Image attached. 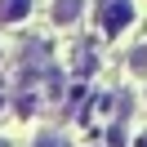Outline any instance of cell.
Here are the masks:
<instances>
[{"mask_svg":"<svg viewBox=\"0 0 147 147\" xmlns=\"http://www.w3.org/2000/svg\"><path fill=\"white\" fill-rule=\"evenodd\" d=\"M129 22H134V0H98V27L107 36L125 31Z\"/></svg>","mask_w":147,"mask_h":147,"instance_id":"cell-1","label":"cell"},{"mask_svg":"<svg viewBox=\"0 0 147 147\" xmlns=\"http://www.w3.org/2000/svg\"><path fill=\"white\" fill-rule=\"evenodd\" d=\"M80 13H85V0H54V5H49V18H54L58 27H71Z\"/></svg>","mask_w":147,"mask_h":147,"instance_id":"cell-2","label":"cell"},{"mask_svg":"<svg viewBox=\"0 0 147 147\" xmlns=\"http://www.w3.org/2000/svg\"><path fill=\"white\" fill-rule=\"evenodd\" d=\"M31 13V0H0V27L5 22H22Z\"/></svg>","mask_w":147,"mask_h":147,"instance_id":"cell-3","label":"cell"},{"mask_svg":"<svg viewBox=\"0 0 147 147\" xmlns=\"http://www.w3.org/2000/svg\"><path fill=\"white\" fill-rule=\"evenodd\" d=\"M31 147H67V143H63V138H54V134H45V138H36Z\"/></svg>","mask_w":147,"mask_h":147,"instance_id":"cell-4","label":"cell"},{"mask_svg":"<svg viewBox=\"0 0 147 147\" xmlns=\"http://www.w3.org/2000/svg\"><path fill=\"white\" fill-rule=\"evenodd\" d=\"M129 63H134L138 71H143V67H147V49H134V54H129Z\"/></svg>","mask_w":147,"mask_h":147,"instance_id":"cell-5","label":"cell"},{"mask_svg":"<svg viewBox=\"0 0 147 147\" xmlns=\"http://www.w3.org/2000/svg\"><path fill=\"white\" fill-rule=\"evenodd\" d=\"M0 147H9V143H0Z\"/></svg>","mask_w":147,"mask_h":147,"instance_id":"cell-6","label":"cell"}]
</instances>
